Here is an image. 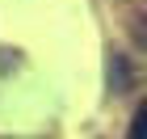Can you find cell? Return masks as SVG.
<instances>
[{
    "label": "cell",
    "instance_id": "obj_1",
    "mask_svg": "<svg viewBox=\"0 0 147 139\" xmlns=\"http://www.w3.org/2000/svg\"><path fill=\"white\" fill-rule=\"evenodd\" d=\"M130 139H147V105H139L130 118Z\"/></svg>",
    "mask_w": 147,
    "mask_h": 139
}]
</instances>
